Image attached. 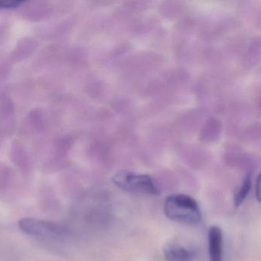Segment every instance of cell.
<instances>
[{
  "label": "cell",
  "mask_w": 261,
  "mask_h": 261,
  "mask_svg": "<svg viewBox=\"0 0 261 261\" xmlns=\"http://www.w3.org/2000/svg\"><path fill=\"white\" fill-rule=\"evenodd\" d=\"M28 0H0V9H12L26 3Z\"/></svg>",
  "instance_id": "cell-7"
},
{
  "label": "cell",
  "mask_w": 261,
  "mask_h": 261,
  "mask_svg": "<svg viewBox=\"0 0 261 261\" xmlns=\"http://www.w3.org/2000/svg\"><path fill=\"white\" fill-rule=\"evenodd\" d=\"M251 188V175L248 173L244 177L240 187L238 189L234 196V204L236 208L240 206L246 199Z\"/></svg>",
  "instance_id": "cell-6"
},
{
  "label": "cell",
  "mask_w": 261,
  "mask_h": 261,
  "mask_svg": "<svg viewBox=\"0 0 261 261\" xmlns=\"http://www.w3.org/2000/svg\"><path fill=\"white\" fill-rule=\"evenodd\" d=\"M116 187L128 193L157 196L159 190L151 176L134 173L130 170H120L112 178Z\"/></svg>",
  "instance_id": "cell-2"
},
{
  "label": "cell",
  "mask_w": 261,
  "mask_h": 261,
  "mask_svg": "<svg viewBox=\"0 0 261 261\" xmlns=\"http://www.w3.org/2000/svg\"><path fill=\"white\" fill-rule=\"evenodd\" d=\"M208 243L210 261H224V236L220 227L209 228Z\"/></svg>",
  "instance_id": "cell-5"
},
{
  "label": "cell",
  "mask_w": 261,
  "mask_h": 261,
  "mask_svg": "<svg viewBox=\"0 0 261 261\" xmlns=\"http://www.w3.org/2000/svg\"><path fill=\"white\" fill-rule=\"evenodd\" d=\"M18 227L23 232L32 236L57 239L64 237L68 234V230L65 227L55 222L34 218L21 219L18 222Z\"/></svg>",
  "instance_id": "cell-3"
},
{
  "label": "cell",
  "mask_w": 261,
  "mask_h": 261,
  "mask_svg": "<svg viewBox=\"0 0 261 261\" xmlns=\"http://www.w3.org/2000/svg\"><path fill=\"white\" fill-rule=\"evenodd\" d=\"M164 213L170 220L185 225H196L202 220L199 204L187 195L168 196L164 202Z\"/></svg>",
  "instance_id": "cell-1"
},
{
  "label": "cell",
  "mask_w": 261,
  "mask_h": 261,
  "mask_svg": "<svg viewBox=\"0 0 261 261\" xmlns=\"http://www.w3.org/2000/svg\"><path fill=\"white\" fill-rule=\"evenodd\" d=\"M163 256L165 261H195L197 252L191 247L172 242L164 247Z\"/></svg>",
  "instance_id": "cell-4"
},
{
  "label": "cell",
  "mask_w": 261,
  "mask_h": 261,
  "mask_svg": "<svg viewBox=\"0 0 261 261\" xmlns=\"http://www.w3.org/2000/svg\"><path fill=\"white\" fill-rule=\"evenodd\" d=\"M260 175H258L257 178V181H256V198H257L258 202H260Z\"/></svg>",
  "instance_id": "cell-8"
}]
</instances>
